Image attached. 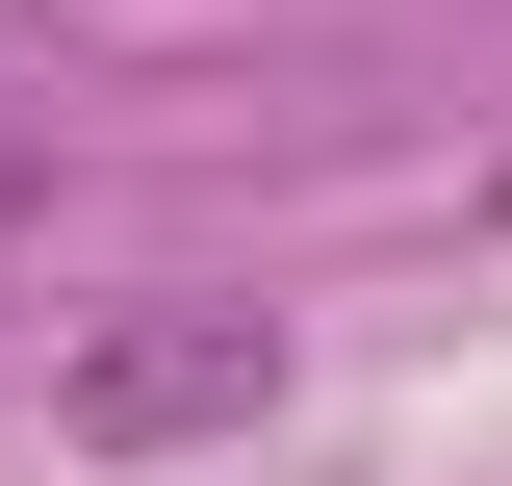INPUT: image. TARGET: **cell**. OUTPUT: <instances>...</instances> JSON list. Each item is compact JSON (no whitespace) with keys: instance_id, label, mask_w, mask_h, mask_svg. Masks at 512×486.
Instances as JSON below:
<instances>
[{"instance_id":"1","label":"cell","mask_w":512,"mask_h":486,"mask_svg":"<svg viewBox=\"0 0 512 486\" xmlns=\"http://www.w3.org/2000/svg\"><path fill=\"white\" fill-rule=\"evenodd\" d=\"M77 461H180V435H256L282 410V333L256 307H128V333H77Z\"/></svg>"},{"instance_id":"2","label":"cell","mask_w":512,"mask_h":486,"mask_svg":"<svg viewBox=\"0 0 512 486\" xmlns=\"http://www.w3.org/2000/svg\"><path fill=\"white\" fill-rule=\"evenodd\" d=\"M0 205H26V154H0Z\"/></svg>"}]
</instances>
